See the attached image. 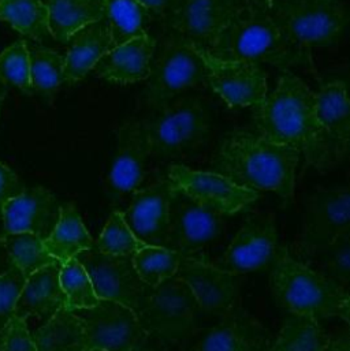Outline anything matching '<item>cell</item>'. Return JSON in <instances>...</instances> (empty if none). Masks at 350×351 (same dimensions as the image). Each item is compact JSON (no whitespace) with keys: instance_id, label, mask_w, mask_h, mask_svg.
I'll return each mask as SVG.
<instances>
[{"instance_id":"6da1fadb","label":"cell","mask_w":350,"mask_h":351,"mask_svg":"<svg viewBox=\"0 0 350 351\" xmlns=\"http://www.w3.org/2000/svg\"><path fill=\"white\" fill-rule=\"evenodd\" d=\"M300 152L277 144L253 130L235 129L227 133L212 159V171L240 187L272 191L290 204L296 187Z\"/></svg>"},{"instance_id":"7a4b0ae2","label":"cell","mask_w":350,"mask_h":351,"mask_svg":"<svg viewBox=\"0 0 350 351\" xmlns=\"http://www.w3.org/2000/svg\"><path fill=\"white\" fill-rule=\"evenodd\" d=\"M253 132L304 156L305 163L327 173L316 115V93L290 70L282 71L274 92L253 108Z\"/></svg>"},{"instance_id":"3957f363","label":"cell","mask_w":350,"mask_h":351,"mask_svg":"<svg viewBox=\"0 0 350 351\" xmlns=\"http://www.w3.org/2000/svg\"><path fill=\"white\" fill-rule=\"evenodd\" d=\"M270 1L249 0L222 30L208 52L222 60L274 66L312 67L310 49L292 45L279 32L268 10Z\"/></svg>"},{"instance_id":"277c9868","label":"cell","mask_w":350,"mask_h":351,"mask_svg":"<svg viewBox=\"0 0 350 351\" xmlns=\"http://www.w3.org/2000/svg\"><path fill=\"white\" fill-rule=\"evenodd\" d=\"M270 289L278 306L315 319L340 317L349 324V291L310 265L294 260L279 246L271 264Z\"/></svg>"},{"instance_id":"5b68a950","label":"cell","mask_w":350,"mask_h":351,"mask_svg":"<svg viewBox=\"0 0 350 351\" xmlns=\"http://www.w3.org/2000/svg\"><path fill=\"white\" fill-rule=\"evenodd\" d=\"M147 133L151 158L158 160L180 159L200 149L209 138L211 114L197 97H175L151 110L141 121Z\"/></svg>"},{"instance_id":"8992f818","label":"cell","mask_w":350,"mask_h":351,"mask_svg":"<svg viewBox=\"0 0 350 351\" xmlns=\"http://www.w3.org/2000/svg\"><path fill=\"white\" fill-rule=\"evenodd\" d=\"M202 311L176 275L151 289L136 316L147 337L172 349L186 345L201 328Z\"/></svg>"},{"instance_id":"52a82bcc","label":"cell","mask_w":350,"mask_h":351,"mask_svg":"<svg viewBox=\"0 0 350 351\" xmlns=\"http://www.w3.org/2000/svg\"><path fill=\"white\" fill-rule=\"evenodd\" d=\"M272 21L294 47H333L348 27L349 12L342 0H271Z\"/></svg>"},{"instance_id":"ba28073f","label":"cell","mask_w":350,"mask_h":351,"mask_svg":"<svg viewBox=\"0 0 350 351\" xmlns=\"http://www.w3.org/2000/svg\"><path fill=\"white\" fill-rule=\"evenodd\" d=\"M207 85V67L196 47L180 34L169 30L151 60L143 101L154 110L189 89Z\"/></svg>"},{"instance_id":"9c48e42d","label":"cell","mask_w":350,"mask_h":351,"mask_svg":"<svg viewBox=\"0 0 350 351\" xmlns=\"http://www.w3.org/2000/svg\"><path fill=\"white\" fill-rule=\"evenodd\" d=\"M350 230V193L348 187L325 189L314 193L305 206L303 230L289 253L310 265L319 252L338 235Z\"/></svg>"},{"instance_id":"30bf717a","label":"cell","mask_w":350,"mask_h":351,"mask_svg":"<svg viewBox=\"0 0 350 351\" xmlns=\"http://www.w3.org/2000/svg\"><path fill=\"white\" fill-rule=\"evenodd\" d=\"M74 258L85 268L99 300L119 302L137 313L152 289L139 276L133 256H113L88 249Z\"/></svg>"},{"instance_id":"8fae6325","label":"cell","mask_w":350,"mask_h":351,"mask_svg":"<svg viewBox=\"0 0 350 351\" xmlns=\"http://www.w3.org/2000/svg\"><path fill=\"white\" fill-rule=\"evenodd\" d=\"M278 234L272 213H250L240 231L213 264L231 275H244L267 268L278 250Z\"/></svg>"},{"instance_id":"7c38bea8","label":"cell","mask_w":350,"mask_h":351,"mask_svg":"<svg viewBox=\"0 0 350 351\" xmlns=\"http://www.w3.org/2000/svg\"><path fill=\"white\" fill-rule=\"evenodd\" d=\"M196 47V45H194ZM207 67V85L230 108H255L268 95L267 73L255 63L222 60L196 47Z\"/></svg>"},{"instance_id":"4fadbf2b","label":"cell","mask_w":350,"mask_h":351,"mask_svg":"<svg viewBox=\"0 0 350 351\" xmlns=\"http://www.w3.org/2000/svg\"><path fill=\"white\" fill-rule=\"evenodd\" d=\"M73 313L84 326L88 350L130 351L147 337L136 313L111 300H100L97 305Z\"/></svg>"},{"instance_id":"5bb4252c","label":"cell","mask_w":350,"mask_h":351,"mask_svg":"<svg viewBox=\"0 0 350 351\" xmlns=\"http://www.w3.org/2000/svg\"><path fill=\"white\" fill-rule=\"evenodd\" d=\"M167 179L176 190L223 216L244 212L259 199L257 191L240 187L213 171H198L173 165L169 167Z\"/></svg>"},{"instance_id":"9a60e30c","label":"cell","mask_w":350,"mask_h":351,"mask_svg":"<svg viewBox=\"0 0 350 351\" xmlns=\"http://www.w3.org/2000/svg\"><path fill=\"white\" fill-rule=\"evenodd\" d=\"M224 231V216L174 190L170 202V249L194 257Z\"/></svg>"},{"instance_id":"2e32d148","label":"cell","mask_w":350,"mask_h":351,"mask_svg":"<svg viewBox=\"0 0 350 351\" xmlns=\"http://www.w3.org/2000/svg\"><path fill=\"white\" fill-rule=\"evenodd\" d=\"M174 184L166 178L133 193L122 217L145 246L170 249V202Z\"/></svg>"},{"instance_id":"e0dca14e","label":"cell","mask_w":350,"mask_h":351,"mask_svg":"<svg viewBox=\"0 0 350 351\" xmlns=\"http://www.w3.org/2000/svg\"><path fill=\"white\" fill-rule=\"evenodd\" d=\"M316 115L322 151L330 171L349 154L350 104L344 81L333 80L320 85L316 93Z\"/></svg>"},{"instance_id":"ac0fdd59","label":"cell","mask_w":350,"mask_h":351,"mask_svg":"<svg viewBox=\"0 0 350 351\" xmlns=\"http://www.w3.org/2000/svg\"><path fill=\"white\" fill-rule=\"evenodd\" d=\"M271 343L270 331L249 312L235 306L216 326L200 328L185 351H268Z\"/></svg>"},{"instance_id":"d6986e66","label":"cell","mask_w":350,"mask_h":351,"mask_svg":"<svg viewBox=\"0 0 350 351\" xmlns=\"http://www.w3.org/2000/svg\"><path fill=\"white\" fill-rule=\"evenodd\" d=\"M176 276L191 290L204 315L223 317L237 306L240 280L197 257H180Z\"/></svg>"},{"instance_id":"ffe728a7","label":"cell","mask_w":350,"mask_h":351,"mask_svg":"<svg viewBox=\"0 0 350 351\" xmlns=\"http://www.w3.org/2000/svg\"><path fill=\"white\" fill-rule=\"evenodd\" d=\"M249 0H183L167 25L193 45L211 49L222 30Z\"/></svg>"},{"instance_id":"44dd1931","label":"cell","mask_w":350,"mask_h":351,"mask_svg":"<svg viewBox=\"0 0 350 351\" xmlns=\"http://www.w3.org/2000/svg\"><path fill=\"white\" fill-rule=\"evenodd\" d=\"M151 149L141 121H126L117 133V149L108 176V189L114 198L140 189Z\"/></svg>"},{"instance_id":"7402d4cb","label":"cell","mask_w":350,"mask_h":351,"mask_svg":"<svg viewBox=\"0 0 350 351\" xmlns=\"http://www.w3.org/2000/svg\"><path fill=\"white\" fill-rule=\"evenodd\" d=\"M60 215V204L55 194L43 186L25 189L11 198L1 212L4 232H32L47 239Z\"/></svg>"},{"instance_id":"603a6c76","label":"cell","mask_w":350,"mask_h":351,"mask_svg":"<svg viewBox=\"0 0 350 351\" xmlns=\"http://www.w3.org/2000/svg\"><path fill=\"white\" fill-rule=\"evenodd\" d=\"M156 40L144 34L113 47L93 67L96 77L119 85L147 81Z\"/></svg>"},{"instance_id":"cb8c5ba5","label":"cell","mask_w":350,"mask_h":351,"mask_svg":"<svg viewBox=\"0 0 350 351\" xmlns=\"http://www.w3.org/2000/svg\"><path fill=\"white\" fill-rule=\"evenodd\" d=\"M60 267V263H55L26 278L14 306L15 317H37L44 324L66 306V295L59 280Z\"/></svg>"},{"instance_id":"d4e9b609","label":"cell","mask_w":350,"mask_h":351,"mask_svg":"<svg viewBox=\"0 0 350 351\" xmlns=\"http://www.w3.org/2000/svg\"><path fill=\"white\" fill-rule=\"evenodd\" d=\"M65 55V84L74 86L85 80L96 63L113 48V38L104 21L75 32Z\"/></svg>"},{"instance_id":"484cf974","label":"cell","mask_w":350,"mask_h":351,"mask_svg":"<svg viewBox=\"0 0 350 351\" xmlns=\"http://www.w3.org/2000/svg\"><path fill=\"white\" fill-rule=\"evenodd\" d=\"M51 37L62 44L78 30L103 21L104 0H43Z\"/></svg>"},{"instance_id":"4316f807","label":"cell","mask_w":350,"mask_h":351,"mask_svg":"<svg viewBox=\"0 0 350 351\" xmlns=\"http://www.w3.org/2000/svg\"><path fill=\"white\" fill-rule=\"evenodd\" d=\"M93 238L85 227L82 217L74 202L60 204L59 220L44 239L45 250L60 264L74 258L78 253L92 249Z\"/></svg>"},{"instance_id":"83f0119b","label":"cell","mask_w":350,"mask_h":351,"mask_svg":"<svg viewBox=\"0 0 350 351\" xmlns=\"http://www.w3.org/2000/svg\"><path fill=\"white\" fill-rule=\"evenodd\" d=\"M36 351H86V338L81 320L66 308L32 334Z\"/></svg>"},{"instance_id":"f1b7e54d","label":"cell","mask_w":350,"mask_h":351,"mask_svg":"<svg viewBox=\"0 0 350 351\" xmlns=\"http://www.w3.org/2000/svg\"><path fill=\"white\" fill-rule=\"evenodd\" d=\"M151 14L139 0H104V18L113 47L148 34Z\"/></svg>"},{"instance_id":"f546056e","label":"cell","mask_w":350,"mask_h":351,"mask_svg":"<svg viewBox=\"0 0 350 351\" xmlns=\"http://www.w3.org/2000/svg\"><path fill=\"white\" fill-rule=\"evenodd\" d=\"M30 63V84L33 93L52 104L60 86L65 84V55L44 47L27 44Z\"/></svg>"},{"instance_id":"4dcf8cb0","label":"cell","mask_w":350,"mask_h":351,"mask_svg":"<svg viewBox=\"0 0 350 351\" xmlns=\"http://www.w3.org/2000/svg\"><path fill=\"white\" fill-rule=\"evenodd\" d=\"M327 341L329 335L318 319L288 313L268 351H323Z\"/></svg>"},{"instance_id":"1f68e13d","label":"cell","mask_w":350,"mask_h":351,"mask_svg":"<svg viewBox=\"0 0 350 351\" xmlns=\"http://www.w3.org/2000/svg\"><path fill=\"white\" fill-rule=\"evenodd\" d=\"M0 21L36 43L51 37L48 10L43 0H0Z\"/></svg>"},{"instance_id":"d6a6232c","label":"cell","mask_w":350,"mask_h":351,"mask_svg":"<svg viewBox=\"0 0 350 351\" xmlns=\"http://www.w3.org/2000/svg\"><path fill=\"white\" fill-rule=\"evenodd\" d=\"M1 241L12 264L25 278L47 265L59 263L45 250L44 241L32 232H5Z\"/></svg>"},{"instance_id":"836d02e7","label":"cell","mask_w":350,"mask_h":351,"mask_svg":"<svg viewBox=\"0 0 350 351\" xmlns=\"http://www.w3.org/2000/svg\"><path fill=\"white\" fill-rule=\"evenodd\" d=\"M180 257L178 252L167 247L144 246L133 256V264L141 280L155 287L176 275Z\"/></svg>"},{"instance_id":"e575fe53","label":"cell","mask_w":350,"mask_h":351,"mask_svg":"<svg viewBox=\"0 0 350 351\" xmlns=\"http://www.w3.org/2000/svg\"><path fill=\"white\" fill-rule=\"evenodd\" d=\"M59 280L66 295L65 308L67 311L73 312L77 309H88L97 305L100 301L85 268L77 261V258H71L62 264Z\"/></svg>"},{"instance_id":"d590c367","label":"cell","mask_w":350,"mask_h":351,"mask_svg":"<svg viewBox=\"0 0 350 351\" xmlns=\"http://www.w3.org/2000/svg\"><path fill=\"white\" fill-rule=\"evenodd\" d=\"M144 246L145 245L137 239L128 227L122 213L119 210H114L97 241L93 242L92 249L113 256H135Z\"/></svg>"},{"instance_id":"8d00e7d4","label":"cell","mask_w":350,"mask_h":351,"mask_svg":"<svg viewBox=\"0 0 350 351\" xmlns=\"http://www.w3.org/2000/svg\"><path fill=\"white\" fill-rule=\"evenodd\" d=\"M315 258H319L318 272L349 291L350 230L338 235Z\"/></svg>"},{"instance_id":"74e56055","label":"cell","mask_w":350,"mask_h":351,"mask_svg":"<svg viewBox=\"0 0 350 351\" xmlns=\"http://www.w3.org/2000/svg\"><path fill=\"white\" fill-rule=\"evenodd\" d=\"M0 80L5 85L16 86L22 93L32 96L30 63L25 40H18L0 53Z\"/></svg>"},{"instance_id":"f35d334b","label":"cell","mask_w":350,"mask_h":351,"mask_svg":"<svg viewBox=\"0 0 350 351\" xmlns=\"http://www.w3.org/2000/svg\"><path fill=\"white\" fill-rule=\"evenodd\" d=\"M25 280L26 278L15 265L0 276V330L14 316V306Z\"/></svg>"},{"instance_id":"ab89813d","label":"cell","mask_w":350,"mask_h":351,"mask_svg":"<svg viewBox=\"0 0 350 351\" xmlns=\"http://www.w3.org/2000/svg\"><path fill=\"white\" fill-rule=\"evenodd\" d=\"M0 351H36L26 320L12 316L0 330Z\"/></svg>"},{"instance_id":"60d3db41","label":"cell","mask_w":350,"mask_h":351,"mask_svg":"<svg viewBox=\"0 0 350 351\" xmlns=\"http://www.w3.org/2000/svg\"><path fill=\"white\" fill-rule=\"evenodd\" d=\"M25 184L10 167L0 163V221L3 206L14 197L25 191Z\"/></svg>"},{"instance_id":"b9f144b4","label":"cell","mask_w":350,"mask_h":351,"mask_svg":"<svg viewBox=\"0 0 350 351\" xmlns=\"http://www.w3.org/2000/svg\"><path fill=\"white\" fill-rule=\"evenodd\" d=\"M152 18L159 19L166 27L182 5L183 0H139Z\"/></svg>"},{"instance_id":"7bdbcfd3","label":"cell","mask_w":350,"mask_h":351,"mask_svg":"<svg viewBox=\"0 0 350 351\" xmlns=\"http://www.w3.org/2000/svg\"><path fill=\"white\" fill-rule=\"evenodd\" d=\"M323 351H350V334L348 324L345 328L329 335V341Z\"/></svg>"},{"instance_id":"ee69618b","label":"cell","mask_w":350,"mask_h":351,"mask_svg":"<svg viewBox=\"0 0 350 351\" xmlns=\"http://www.w3.org/2000/svg\"><path fill=\"white\" fill-rule=\"evenodd\" d=\"M130 351H170V349L163 346L162 343L154 341L152 338L145 337L141 342H139Z\"/></svg>"},{"instance_id":"f6af8a7d","label":"cell","mask_w":350,"mask_h":351,"mask_svg":"<svg viewBox=\"0 0 350 351\" xmlns=\"http://www.w3.org/2000/svg\"><path fill=\"white\" fill-rule=\"evenodd\" d=\"M5 232H4V230H3V224H1V221H0V276L3 275V274H5L14 264H12V261H11V258H10V256H8V253H7V250H5V247H4V245H3V235H4Z\"/></svg>"},{"instance_id":"bcb514c9","label":"cell","mask_w":350,"mask_h":351,"mask_svg":"<svg viewBox=\"0 0 350 351\" xmlns=\"http://www.w3.org/2000/svg\"><path fill=\"white\" fill-rule=\"evenodd\" d=\"M5 96H7V85L0 80V106L4 101Z\"/></svg>"},{"instance_id":"7dc6e473","label":"cell","mask_w":350,"mask_h":351,"mask_svg":"<svg viewBox=\"0 0 350 351\" xmlns=\"http://www.w3.org/2000/svg\"><path fill=\"white\" fill-rule=\"evenodd\" d=\"M86 351H103V350H97V349H92V350H86Z\"/></svg>"},{"instance_id":"c3c4849f","label":"cell","mask_w":350,"mask_h":351,"mask_svg":"<svg viewBox=\"0 0 350 351\" xmlns=\"http://www.w3.org/2000/svg\"><path fill=\"white\" fill-rule=\"evenodd\" d=\"M264 1H271V0H264Z\"/></svg>"}]
</instances>
